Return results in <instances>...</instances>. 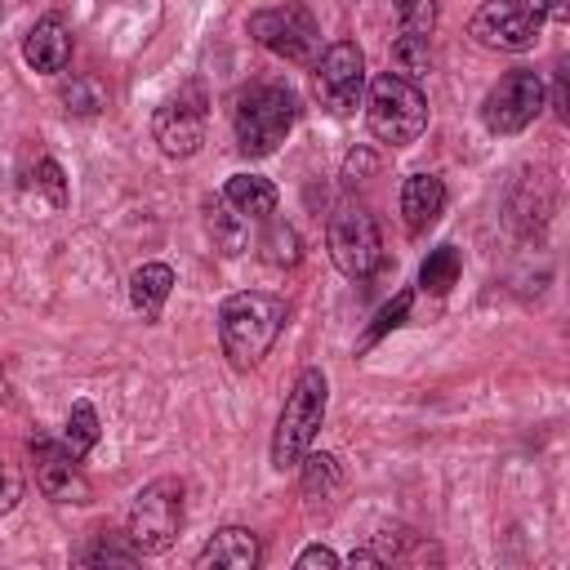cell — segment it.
I'll use <instances>...</instances> for the list:
<instances>
[{
  "label": "cell",
  "mask_w": 570,
  "mask_h": 570,
  "mask_svg": "<svg viewBox=\"0 0 570 570\" xmlns=\"http://www.w3.org/2000/svg\"><path fill=\"white\" fill-rule=\"evenodd\" d=\"M289 321V307L276 298V294H263V289H240L232 298H223L218 307V338H223V352L236 370H254L272 343L281 338Z\"/></svg>",
  "instance_id": "cell-1"
},
{
  "label": "cell",
  "mask_w": 570,
  "mask_h": 570,
  "mask_svg": "<svg viewBox=\"0 0 570 570\" xmlns=\"http://www.w3.org/2000/svg\"><path fill=\"white\" fill-rule=\"evenodd\" d=\"M298 120V102L285 85L276 80H254L249 89H240L236 111H232V129H236V147L245 156H272L285 134Z\"/></svg>",
  "instance_id": "cell-2"
},
{
  "label": "cell",
  "mask_w": 570,
  "mask_h": 570,
  "mask_svg": "<svg viewBox=\"0 0 570 570\" xmlns=\"http://www.w3.org/2000/svg\"><path fill=\"white\" fill-rule=\"evenodd\" d=\"M325 401H330V383L316 365H307L289 396H285V410L276 419V432H272V468H298V459L312 450V436L321 432V419H325Z\"/></svg>",
  "instance_id": "cell-3"
},
{
  "label": "cell",
  "mask_w": 570,
  "mask_h": 570,
  "mask_svg": "<svg viewBox=\"0 0 570 570\" xmlns=\"http://www.w3.org/2000/svg\"><path fill=\"white\" fill-rule=\"evenodd\" d=\"M365 120H370V134L379 142H392V147H410L419 142V134L428 129V98L414 80L396 76V71H383L374 76L370 85V98H365Z\"/></svg>",
  "instance_id": "cell-4"
},
{
  "label": "cell",
  "mask_w": 570,
  "mask_h": 570,
  "mask_svg": "<svg viewBox=\"0 0 570 570\" xmlns=\"http://www.w3.org/2000/svg\"><path fill=\"white\" fill-rule=\"evenodd\" d=\"M178 525H183V481L178 476H156L147 481L134 503H129V521H125V539L156 557V552H169L174 539H178Z\"/></svg>",
  "instance_id": "cell-5"
},
{
  "label": "cell",
  "mask_w": 570,
  "mask_h": 570,
  "mask_svg": "<svg viewBox=\"0 0 570 570\" xmlns=\"http://www.w3.org/2000/svg\"><path fill=\"white\" fill-rule=\"evenodd\" d=\"M325 245H330V258L334 267L347 276V281H370L383 263V236H379V223L365 205L356 200H343L334 205L330 214V227H325Z\"/></svg>",
  "instance_id": "cell-6"
},
{
  "label": "cell",
  "mask_w": 570,
  "mask_h": 570,
  "mask_svg": "<svg viewBox=\"0 0 570 570\" xmlns=\"http://www.w3.org/2000/svg\"><path fill=\"white\" fill-rule=\"evenodd\" d=\"M249 36L285 62H316V49H321L316 18L298 4H276V9L249 13Z\"/></svg>",
  "instance_id": "cell-7"
},
{
  "label": "cell",
  "mask_w": 570,
  "mask_h": 570,
  "mask_svg": "<svg viewBox=\"0 0 570 570\" xmlns=\"http://www.w3.org/2000/svg\"><path fill=\"white\" fill-rule=\"evenodd\" d=\"M543 111V80L530 67H512L481 102V125L490 134H521Z\"/></svg>",
  "instance_id": "cell-8"
},
{
  "label": "cell",
  "mask_w": 570,
  "mask_h": 570,
  "mask_svg": "<svg viewBox=\"0 0 570 570\" xmlns=\"http://www.w3.org/2000/svg\"><path fill=\"white\" fill-rule=\"evenodd\" d=\"M312 89H316V98H321L325 111H334V116L356 111L361 107V94H365V53L352 40H334L316 58Z\"/></svg>",
  "instance_id": "cell-9"
},
{
  "label": "cell",
  "mask_w": 570,
  "mask_h": 570,
  "mask_svg": "<svg viewBox=\"0 0 570 570\" xmlns=\"http://www.w3.org/2000/svg\"><path fill=\"white\" fill-rule=\"evenodd\" d=\"M151 134H156L165 156H174V160L196 156L200 142H205V98H200V89H183V94L165 98L151 116Z\"/></svg>",
  "instance_id": "cell-10"
},
{
  "label": "cell",
  "mask_w": 570,
  "mask_h": 570,
  "mask_svg": "<svg viewBox=\"0 0 570 570\" xmlns=\"http://www.w3.org/2000/svg\"><path fill=\"white\" fill-rule=\"evenodd\" d=\"M31 459H36V485L53 499V503H89V481L80 472V459L67 454L62 441H49V436H36L31 441Z\"/></svg>",
  "instance_id": "cell-11"
},
{
  "label": "cell",
  "mask_w": 570,
  "mask_h": 570,
  "mask_svg": "<svg viewBox=\"0 0 570 570\" xmlns=\"http://www.w3.org/2000/svg\"><path fill=\"white\" fill-rule=\"evenodd\" d=\"M539 22H543V18L525 13V9L512 4V0H485V4L472 13V36H476L485 49H508V53H517V49H530V45H534Z\"/></svg>",
  "instance_id": "cell-12"
},
{
  "label": "cell",
  "mask_w": 570,
  "mask_h": 570,
  "mask_svg": "<svg viewBox=\"0 0 570 570\" xmlns=\"http://www.w3.org/2000/svg\"><path fill=\"white\" fill-rule=\"evenodd\" d=\"M263 557L258 534L245 525H223L200 552H196V570H254Z\"/></svg>",
  "instance_id": "cell-13"
},
{
  "label": "cell",
  "mask_w": 570,
  "mask_h": 570,
  "mask_svg": "<svg viewBox=\"0 0 570 570\" xmlns=\"http://www.w3.org/2000/svg\"><path fill=\"white\" fill-rule=\"evenodd\" d=\"M22 58H27L31 71H49V76L62 71L71 62V31H67V22L58 13H45L27 31V40H22Z\"/></svg>",
  "instance_id": "cell-14"
},
{
  "label": "cell",
  "mask_w": 570,
  "mask_h": 570,
  "mask_svg": "<svg viewBox=\"0 0 570 570\" xmlns=\"http://www.w3.org/2000/svg\"><path fill=\"white\" fill-rule=\"evenodd\" d=\"M445 209V183L436 174H410L401 187V214L410 232H428Z\"/></svg>",
  "instance_id": "cell-15"
},
{
  "label": "cell",
  "mask_w": 570,
  "mask_h": 570,
  "mask_svg": "<svg viewBox=\"0 0 570 570\" xmlns=\"http://www.w3.org/2000/svg\"><path fill=\"white\" fill-rule=\"evenodd\" d=\"M276 200H281L276 187L267 178H258V174H236L223 187V205H232L240 218H272L276 214Z\"/></svg>",
  "instance_id": "cell-16"
},
{
  "label": "cell",
  "mask_w": 570,
  "mask_h": 570,
  "mask_svg": "<svg viewBox=\"0 0 570 570\" xmlns=\"http://www.w3.org/2000/svg\"><path fill=\"white\" fill-rule=\"evenodd\" d=\"M169 289H174V267H169V263H142V267L129 276V303H134L147 321L160 316Z\"/></svg>",
  "instance_id": "cell-17"
},
{
  "label": "cell",
  "mask_w": 570,
  "mask_h": 570,
  "mask_svg": "<svg viewBox=\"0 0 570 570\" xmlns=\"http://www.w3.org/2000/svg\"><path fill=\"white\" fill-rule=\"evenodd\" d=\"M396 36H419V40H432L436 31V0H383Z\"/></svg>",
  "instance_id": "cell-18"
},
{
  "label": "cell",
  "mask_w": 570,
  "mask_h": 570,
  "mask_svg": "<svg viewBox=\"0 0 570 570\" xmlns=\"http://www.w3.org/2000/svg\"><path fill=\"white\" fill-rule=\"evenodd\" d=\"M459 272H463L459 249H454V245H441V249H432V254L423 258V267H419V289H428V294H450V289L459 285Z\"/></svg>",
  "instance_id": "cell-19"
},
{
  "label": "cell",
  "mask_w": 570,
  "mask_h": 570,
  "mask_svg": "<svg viewBox=\"0 0 570 570\" xmlns=\"http://www.w3.org/2000/svg\"><path fill=\"white\" fill-rule=\"evenodd\" d=\"M298 468H303V494L307 499H330L338 485H343V468H338V459L334 454H303L298 459Z\"/></svg>",
  "instance_id": "cell-20"
},
{
  "label": "cell",
  "mask_w": 570,
  "mask_h": 570,
  "mask_svg": "<svg viewBox=\"0 0 570 570\" xmlns=\"http://www.w3.org/2000/svg\"><path fill=\"white\" fill-rule=\"evenodd\" d=\"M258 254L263 263L272 267H294L303 258V245H298V232L289 223H267V232L258 236Z\"/></svg>",
  "instance_id": "cell-21"
},
{
  "label": "cell",
  "mask_w": 570,
  "mask_h": 570,
  "mask_svg": "<svg viewBox=\"0 0 570 570\" xmlns=\"http://www.w3.org/2000/svg\"><path fill=\"white\" fill-rule=\"evenodd\" d=\"M98 414H94V405L89 401H76L71 405V414H67V432H62V445H67V454H76V459H85L94 445H98Z\"/></svg>",
  "instance_id": "cell-22"
},
{
  "label": "cell",
  "mask_w": 570,
  "mask_h": 570,
  "mask_svg": "<svg viewBox=\"0 0 570 570\" xmlns=\"http://www.w3.org/2000/svg\"><path fill=\"white\" fill-rule=\"evenodd\" d=\"M209 236L223 254H240L245 249V218L218 200V205H209Z\"/></svg>",
  "instance_id": "cell-23"
},
{
  "label": "cell",
  "mask_w": 570,
  "mask_h": 570,
  "mask_svg": "<svg viewBox=\"0 0 570 570\" xmlns=\"http://www.w3.org/2000/svg\"><path fill=\"white\" fill-rule=\"evenodd\" d=\"M392 62H396V76L419 80V76H428V67H432V49H428V40H419V36H396V40H392Z\"/></svg>",
  "instance_id": "cell-24"
},
{
  "label": "cell",
  "mask_w": 570,
  "mask_h": 570,
  "mask_svg": "<svg viewBox=\"0 0 570 570\" xmlns=\"http://www.w3.org/2000/svg\"><path fill=\"white\" fill-rule=\"evenodd\" d=\"M138 557H142V552H138L134 543H120V539H116V534H107V530H102V534H94V543L80 552V561H85V566H134Z\"/></svg>",
  "instance_id": "cell-25"
},
{
  "label": "cell",
  "mask_w": 570,
  "mask_h": 570,
  "mask_svg": "<svg viewBox=\"0 0 570 570\" xmlns=\"http://www.w3.org/2000/svg\"><path fill=\"white\" fill-rule=\"evenodd\" d=\"M62 102H67V111H76V116H94V111L102 107V85L89 80V76H71V80L62 85Z\"/></svg>",
  "instance_id": "cell-26"
},
{
  "label": "cell",
  "mask_w": 570,
  "mask_h": 570,
  "mask_svg": "<svg viewBox=\"0 0 570 570\" xmlns=\"http://www.w3.org/2000/svg\"><path fill=\"white\" fill-rule=\"evenodd\" d=\"M410 303H414V294H410V289H401V294H396V298H392V303H387V307L374 316V325L365 330V347H370V343H379L387 330H396V325L410 316Z\"/></svg>",
  "instance_id": "cell-27"
},
{
  "label": "cell",
  "mask_w": 570,
  "mask_h": 570,
  "mask_svg": "<svg viewBox=\"0 0 570 570\" xmlns=\"http://www.w3.org/2000/svg\"><path fill=\"white\" fill-rule=\"evenodd\" d=\"M31 178H36V187H40V191L49 196V205H53V209H62V205H67V178H62L58 160L40 156V160H36V174H31Z\"/></svg>",
  "instance_id": "cell-28"
},
{
  "label": "cell",
  "mask_w": 570,
  "mask_h": 570,
  "mask_svg": "<svg viewBox=\"0 0 570 570\" xmlns=\"http://www.w3.org/2000/svg\"><path fill=\"white\" fill-rule=\"evenodd\" d=\"M22 490H27V485H22V468H18V463H9V459H0V517L18 508Z\"/></svg>",
  "instance_id": "cell-29"
},
{
  "label": "cell",
  "mask_w": 570,
  "mask_h": 570,
  "mask_svg": "<svg viewBox=\"0 0 570 570\" xmlns=\"http://www.w3.org/2000/svg\"><path fill=\"white\" fill-rule=\"evenodd\" d=\"M379 169V156L370 151V147H356V151H347V160H343V178L347 183H361L365 174H374Z\"/></svg>",
  "instance_id": "cell-30"
},
{
  "label": "cell",
  "mask_w": 570,
  "mask_h": 570,
  "mask_svg": "<svg viewBox=\"0 0 570 570\" xmlns=\"http://www.w3.org/2000/svg\"><path fill=\"white\" fill-rule=\"evenodd\" d=\"M294 566H298V570H316V566H321V570H334V566H338V557H334L330 548L312 543V548H303V552H298V561H294Z\"/></svg>",
  "instance_id": "cell-31"
},
{
  "label": "cell",
  "mask_w": 570,
  "mask_h": 570,
  "mask_svg": "<svg viewBox=\"0 0 570 570\" xmlns=\"http://www.w3.org/2000/svg\"><path fill=\"white\" fill-rule=\"evenodd\" d=\"M347 561H352V566H383V557H379V552H370V548H356Z\"/></svg>",
  "instance_id": "cell-32"
},
{
  "label": "cell",
  "mask_w": 570,
  "mask_h": 570,
  "mask_svg": "<svg viewBox=\"0 0 570 570\" xmlns=\"http://www.w3.org/2000/svg\"><path fill=\"white\" fill-rule=\"evenodd\" d=\"M552 107H557V116L566 120V80L557 76V89H552Z\"/></svg>",
  "instance_id": "cell-33"
},
{
  "label": "cell",
  "mask_w": 570,
  "mask_h": 570,
  "mask_svg": "<svg viewBox=\"0 0 570 570\" xmlns=\"http://www.w3.org/2000/svg\"><path fill=\"white\" fill-rule=\"evenodd\" d=\"M512 4H521V9H525V13H534V18H543L552 0H512Z\"/></svg>",
  "instance_id": "cell-34"
},
{
  "label": "cell",
  "mask_w": 570,
  "mask_h": 570,
  "mask_svg": "<svg viewBox=\"0 0 570 570\" xmlns=\"http://www.w3.org/2000/svg\"><path fill=\"white\" fill-rule=\"evenodd\" d=\"M9 396V379H4V370H0V401Z\"/></svg>",
  "instance_id": "cell-35"
}]
</instances>
